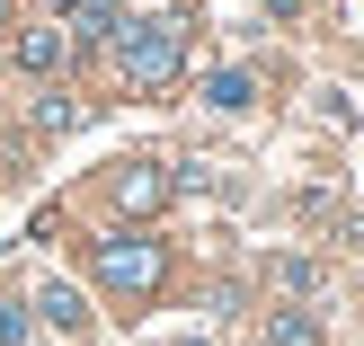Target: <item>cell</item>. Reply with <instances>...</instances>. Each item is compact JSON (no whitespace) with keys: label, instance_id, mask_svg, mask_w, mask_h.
<instances>
[{"label":"cell","instance_id":"cell-4","mask_svg":"<svg viewBox=\"0 0 364 346\" xmlns=\"http://www.w3.org/2000/svg\"><path fill=\"white\" fill-rule=\"evenodd\" d=\"M71 36L80 45H116L124 36V0H71Z\"/></svg>","mask_w":364,"mask_h":346},{"label":"cell","instance_id":"cell-5","mask_svg":"<svg viewBox=\"0 0 364 346\" xmlns=\"http://www.w3.org/2000/svg\"><path fill=\"white\" fill-rule=\"evenodd\" d=\"M258 346H320V320H311V311H276Z\"/></svg>","mask_w":364,"mask_h":346},{"label":"cell","instance_id":"cell-2","mask_svg":"<svg viewBox=\"0 0 364 346\" xmlns=\"http://www.w3.org/2000/svg\"><path fill=\"white\" fill-rule=\"evenodd\" d=\"M160 276H169L160 240H98V284L107 293H151Z\"/></svg>","mask_w":364,"mask_h":346},{"label":"cell","instance_id":"cell-10","mask_svg":"<svg viewBox=\"0 0 364 346\" xmlns=\"http://www.w3.org/2000/svg\"><path fill=\"white\" fill-rule=\"evenodd\" d=\"M178 346H205V337H178Z\"/></svg>","mask_w":364,"mask_h":346},{"label":"cell","instance_id":"cell-9","mask_svg":"<svg viewBox=\"0 0 364 346\" xmlns=\"http://www.w3.org/2000/svg\"><path fill=\"white\" fill-rule=\"evenodd\" d=\"M36 124H45V134H71V124H80V107H71V98H45V107H36Z\"/></svg>","mask_w":364,"mask_h":346},{"label":"cell","instance_id":"cell-6","mask_svg":"<svg viewBox=\"0 0 364 346\" xmlns=\"http://www.w3.org/2000/svg\"><path fill=\"white\" fill-rule=\"evenodd\" d=\"M53 63H63V36H53V27H27V36H18V71H53Z\"/></svg>","mask_w":364,"mask_h":346},{"label":"cell","instance_id":"cell-3","mask_svg":"<svg viewBox=\"0 0 364 346\" xmlns=\"http://www.w3.org/2000/svg\"><path fill=\"white\" fill-rule=\"evenodd\" d=\"M116 205H124V213H160V205H169V169L124 160V169H116Z\"/></svg>","mask_w":364,"mask_h":346},{"label":"cell","instance_id":"cell-1","mask_svg":"<svg viewBox=\"0 0 364 346\" xmlns=\"http://www.w3.org/2000/svg\"><path fill=\"white\" fill-rule=\"evenodd\" d=\"M116 63H124L134 89H169L178 71H187V27H178V18H142V27L116 36Z\"/></svg>","mask_w":364,"mask_h":346},{"label":"cell","instance_id":"cell-8","mask_svg":"<svg viewBox=\"0 0 364 346\" xmlns=\"http://www.w3.org/2000/svg\"><path fill=\"white\" fill-rule=\"evenodd\" d=\"M36 311H45L53 329H80V320H89V311H80V293H71V284H45V293H36Z\"/></svg>","mask_w":364,"mask_h":346},{"label":"cell","instance_id":"cell-7","mask_svg":"<svg viewBox=\"0 0 364 346\" xmlns=\"http://www.w3.org/2000/svg\"><path fill=\"white\" fill-rule=\"evenodd\" d=\"M213 107H223V116H240L249 98H258V80H249V71H213V89H205Z\"/></svg>","mask_w":364,"mask_h":346}]
</instances>
